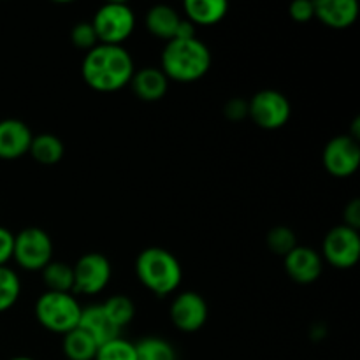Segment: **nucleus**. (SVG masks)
I'll return each mask as SVG.
<instances>
[{
  "label": "nucleus",
  "instance_id": "obj_1",
  "mask_svg": "<svg viewBox=\"0 0 360 360\" xmlns=\"http://www.w3.org/2000/svg\"><path fill=\"white\" fill-rule=\"evenodd\" d=\"M81 72L88 86L109 94L130 84L136 69L132 56L123 46L97 44L86 51Z\"/></svg>",
  "mask_w": 360,
  "mask_h": 360
},
{
  "label": "nucleus",
  "instance_id": "obj_2",
  "mask_svg": "<svg viewBox=\"0 0 360 360\" xmlns=\"http://www.w3.org/2000/svg\"><path fill=\"white\" fill-rule=\"evenodd\" d=\"M162 72L167 79L192 83L206 76L211 67V51L200 39H172L162 49Z\"/></svg>",
  "mask_w": 360,
  "mask_h": 360
},
{
  "label": "nucleus",
  "instance_id": "obj_3",
  "mask_svg": "<svg viewBox=\"0 0 360 360\" xmlns=\"http://www.w3.org/2000/svg\"><path fill=\"white\" fill-rule=\"evenodd\" d=\"M136 274L141 283L157 295L172 294L183 278L181 264L169 250L151 246L136 259Z\"/></svg>",
  "mask_w": 360,
  "mask_h": 360
},
{
  "label": "nucleus",
  "instance_id": "obj_4",
  "mask_svg": "<svg viewBox=\"0 0 360 360\" xmlns=\"http://www.w3.org/2000/svg\"><path fill=\"white\" fill-rule=\"evenodd\" d=\"M81 304L76 295L46 290L35 302V316L44 329L55 334H67L76 329L81 316Z\"/></svg>",
  "mask_w": 360,
  "mask_h": 360
},
{
  "label": "nucleus",
  "instance_id": "obj_5",
  "mask_svg": "<svg viewBox=\"0 0 360 360\" xmlns=\"http://www.w3.org/2000/svg\"><path fill=\"white\" fill-rule=\"evenodd\" d=\"M90 23L97 34L98 44L122 46V42L127 41L134 32L136 14L127 4L109 2L94 14Z\"/></svg>",
  "mask_w": 360,
  "mask_h": 360
},
{
  "label": "nucleus",
  "instance_id": "obj_6",
  "mask_svg": "<svg viewBox=\"0 0 360 360\" xmlns=\"http://www.w3.org/2000/svg\"><path fill=\"white\" fill-rule=\"evenodd\" d=\"M13 259L25 271H42L53 260V241L39 227L23 229L14 236Z\"/></svg>",
  "mask_w": 360,
  "mask_h": 360
},
{
  "label": "nucleus",
  "instance_id": "obj_7",
  "mask_svg": "<svg viewBox=\"0 0 360 360\" xmlns=\"http://www.w3.org/2000/svg\"><path fill=\"white\" fill-rule=\"evenodd\" d=\"M292 105L281 91H257L248 102V116L266 130L281 129L290 120Z\"/></svg>",
  "mask_w": 360,
  "mask_h": 360
},
{
  "label": "nucleus",
  "instance_id": "obj_8",
  "mask_svg": "<svg viewBox=\"0 0 360 360\" xmlns=\"http://www.w3.org/2000/svg\"><path fill=\"white\" fill-rule=\"evenodd\" d=\"M74 271L72 294L95 295L101 294L111 280V262L102 253H84Z\"/></svg>",
  "mask_w": 360,
  "mask_h": 360
},
{
  "label": "nucleus",
  "instance_id": "obj_9",
  "mask_svg": "<svg viewBox=\"0 0 360 360\" xmlns=\"http://www.w3.org/2000/svg\"><path fill=\"white\" fill-rule=\"evenodd\" d=\"M322 253L330 266L338 269H350L359 262L360 236L359 231L338 225L327 232L322 245Z\"/></svg>",
  "mask_w": 360,
  "mask_h": 360
},
{
  "label": "nucleus",
  "instance_id": "obj_10",
  "mask_svg": "<svg viewBox=\"0 0 360 360\" xmlns=\"http://www.w3.org/2000/svg\"><path fill=\"white\" fill-rule=\"evenodd\" d=\"M360 164L359 141L352 136H336L326 144L323 150V167L336 178H348L357 172Z\"/></svg>",
  "mask_w": 360,
  "mask_h": 360
},
{
  "label": "nucleus",
  "instance_id": "obj_11",
  "mask_svg": "<svg viewBox=\"0 0 360 360\" xmlns=\"http://www.w3.org/2000/svg\"><path fill=\"white\" fill-rule=\"evenodd\" d=\"M171 320L176 329L195 333L207 320V302L197 292H181L171 304Z\"/></svg>",
  "mask_w": 360,
  "mask_h": 360
},
{
  "label": "nucleus",
  "instance_id": "obj_12",
  "mask_svg": "<svg viewBox=\"0 0 360 360\" xmlns=\"http://www.w3.org/2000/svg\"><path fill=\"white\" fill-rule=\"evenodd\" d=\"M283 264L288 276L301 285L315 283L323 269L322 257L309 246H295L283 257Z\"/></svg>",
  "mask_w": 360,
  "mask_h": 360
},
{
  "label": "nucleus",
  "instance_id": "obj_13",
  "mask_svg": "<svg viewBox=\"0 0 360 360\" xmlns=\"http://www.w3.org/2000/svg\"><path fill=\"white\" fill-rule=\"evenodd\" d=\"M32 132L21 120L7 118L0 122V158L16 160L28 153L32 143Z\"/></svg>",
  "mask_w": 360,
  "mask_h": 360
},
{
  "label": "nucleus",
  "instance_id": "obj_14",
  "mask_svg": "<svg viewBox=\"0 0 360 360\" xmlns=\"http://www.w3.org/2000/svg\"><path fill=\"white\" fill-rule=\"evenodd\" d=\"M77 327L83 329L86 334H90L98 347L122 336V330L109 320V316L105 315L102 304H91L81 309Z\"/></svg>",
  "mask_w": 360,
  "mask_h": 360
},
{
  "label": "nucleus",
  "instance_id": "obj_15",
  "mask_svg": "<svg viewBox=\"0 0 360 360\" xmlns=\"http://www.w3.org/2000/svg\"><path fill=\"white\" fill-rule=\"evenodd\" d=\"M315 16L327 27L343 30L357 20L359 4L355 0H316Z\"/></svg>",
  "mask_w": 360,
  "mask_h": 360
},
{
  "label": "nucleus",
  "instance_id": "obj_16",
  "mask_svg": "<svg viewBox=\"0 0 360 360\" xmlns=\"http://www.w3.org/2000/svg\"><path fill=\"white\" fill-rule=\"evenodd\" d=\"M130 84H132L134 94L141 101L157 102L164 98V95L167 94L169 79L158 67H144V69L134 72Z\"/></svg>",
  "mask_w": 360,
  "mask_h": 360
},
{
  "label": "nucleus",
  "instance_id": "obj_17",
  "mask_svg": "<svg viewBox=\"0 0 360 360\" xmlns=\"http://www.w3.org/2000/svg\"><path fill=\"white\" fill-rule=\"evenodd\" d=\"M181 20L183 18L171 6L158 4V6H153L146 13V28L155 37L164 39V41L169 42L176 37V32H178Z\"/></svg>",
  "mask_w": 360,
  "mask_h": 360
},
{
  "label": "nucleus",
  "instance_id": "obj_18",
  "mask_svg": "<svg viewBox=\"0 0 360 360\" xmlns=\"http://www.w3.org/2000/svg\"><path fill=\"white\" fill-rule=\"evenodd\" d=\"M183 9L192 25H214L224 20L229 6L225 0H186Z\"/></svg>",
  "mask_w": 360,
  "mask_h": 360
},
{
  "label": "nucleus",
  "instance_id": "obj_19",
  "mask_svg": "<svg viewBox=\"0 0 360 360\" xmlns=\"http://www.w3.org/2000/svg\"><path fill=\"white\" fill-rule=\"evenodd\" d=\"M62 348L63 355L69 360H95L98 345L95 343L90 334L76 327V329L63 334Z\"/></svg>",
  "mask_w": 360,
  "mask_h": 360
},
{
  "label": "nucleus",
  "instance_id": "obj_20",
  "mask_svg": "<svg viewBox=\"0 0 360 360\" xmlns=\"http://www.w3.org/2000/svg\"><path fill=\"white\" fill-rule=\"evenodd\" d=\"M28 153L39 164L53 165L62 160L63 153H65V148H63V143L60 141V137L53 136V134H39V136L32 137Z\"/></svg>",
  "mask_w": 360,
  "mask_h": 360
},
{
  "label": "nucleus",
  "instance_id": "obj_21",
  "mask_svg": "<svg viewBox=\"0 0 360 360\" xmlns=\"http://www.w3.org/2000/svg\"><path fill=\"white\" fill-rule=\"evenodd\" d=\"M42 280L49 292H65L72 294L74 288V271L72 266L65 262H56L51 260L48 266L42 269Z\"/></svg>",
  "mask_w": 360,
  "mask_h": 360
},
{
  "label": "nucleus",
  "instance_id": "obj_22",
  "mask_svg": "<svg viewBox=\"0 0 360 360\" xmlns=\"http://www.w3.org/2000/svg\"><path fill=\"white\" fill-rule=\"evenodd\" d=\"M102 308H104L109 320H111L120 330L125 326H129V323L132 322L134 315H136V306H134V302L130 301L127 295H112V297H109L108 301L102 304Z\"/></svg>",
  "mask_w": 360,
  "mask_h": 360
},
{
  "label": "nucleus",
  "instance_id": "obj_23",
  "mask_svg": "<svg viewBox=\"0 0 360 360\" xmlns=\"http://www.w3.org/2000/svg\"><path fill=\"white\" fill-rule=\"evenodd\" d=\"M137 360H176V352L162 338H144L136 343Z\"/></svg>",
  "mask_w": 360,
  "mask_h": 360
},
{
  "label": "nucleus",
  "instance_id": "obj_24",
  "mask_svg": "<svg viewBox=\"0 0 360 360\" xmlns=\"http://www.w3.org/2000/svg\"><path fill=\"white\" fill-rule=\"evenodd\" d=\"M21 294V281L18 274L7 266L0 267V313L16 304Z\"/></svg>",
  "mask_w": 360,
  "mask_h": 360
},
{
  "label": "nucleus",
  "instance_id": "obj_25",
  "mask_svg": "<svg viewBox=\"0 0 360 360\" xmlns=\"http://www.w3.org/2000/svg\"><path fill=\"white\" fill-rule=\"evenodd\" d=\"M95 360H137L136 345L120 336L116 340L101 345Z\"/></svg>",
  "mask_w": 360,
  "mask_h": 360
},
{
  "label": "nucleus",
  "instance_id": "obj_26",
  "mask_svg": "<svg viewBox=\"0 0 360 360\" xmlns=\"http://www.w3.org/2000/svg\"><path fill=\"white\" fill-rule=\"evenodd\" d=\"M267 246L273 253L278 255H287L288 252L295 248V234L288 227H274L273 231L267 234Z\"/></svg>",
  "mask_w": 360,
  "mask_h": 360
},
{
  "label": "nucleus",
  "instance_id": "obj_27",
  "mask_svg": "<svg viewBox=\"0 0 360 360\" xmlns=\"http://www.w3.org/2000/svg\"><path fill=\"white\" fill-rule=\"evenodd\" d=\"M70 41L76 48L86 49V51H90L91 48L98 44L97 34H95L90 21H81V23L74 25L72 32H70Z\"/></svg>",
  "mask_w": 360,
  "mask_h": 360
},
{
  "label": "nucleus",
  "instance_id": "obj_28",
  "mask_svg": "<svg viewBox=\"0 0 360 360\" xmlns=\"http://www.w3.org/2000/svg\"><path fill=\"white\" fill-rule=\"evenodd\" d=\"M288 13L290 18H294L295 21H309L311 18H315V2H309V0H295L288 7Z\"/></svg>",
  "mask_w": 360,
  "mask_h": 360
},
{
  "label": "nucleus",
  "instance_id": "obj_29",
  "mask_svg": "<svg viewBox=\"0 0 360 360\" xmlns=\"http://www.w3.org/2000/svg\"><path fill=\"white\" fill-rule=\"evenodd\" d=\"M14 234L6 227H0V267L13 259Z\"/></svg>",
  "mask_w": 360,
  "mask_h": 360
},
{
  "label": "nucleus",
  "instance_id": "obj_30",
  "mask_svg": "<svg viewBox=\"0 0 360 360\" xmlns=\"http://www.w3.org/2000/svg\"><path fill=\"white\" fill-rule=\"evenodd\" d=\"M343 218H345V225H347V227L359 231V227H360V200L359 199L350 200V202L347 204Z\"/></svg>",
  "mask_w": 360,
  "mask_h": 360
},
{
  "label": "nucleus",
  "instance_id": "obj_31",
  "mask_svg": "<svg viewBox=\"0 0 360 360\" xmlns=\"http://www.w3.org/2000/svg\"><path fill=\"white\" fill-rule=\"evenodd\" d=\"M225 115L231 120L245 118L248 116V102H245L243 98H232L225 108Z\"/></svg>",
  "mask_w": 360,
  "mask_h": 360
},
{
  "label": "nucleus",
  "instance_id": "obj_32",
  "mask_svg": "<svg viewBox=\"0 0 360 360\" xmlns=\"http://www.w3.org/2000/svg\"><path fill=\"white\" fill-rule=\"evenodd\" d=\"M9 360H35V359H32V357H13Z\"/></svg>",
  "mask_w": 360,
  "mask_h": 360
}]
</instances>
